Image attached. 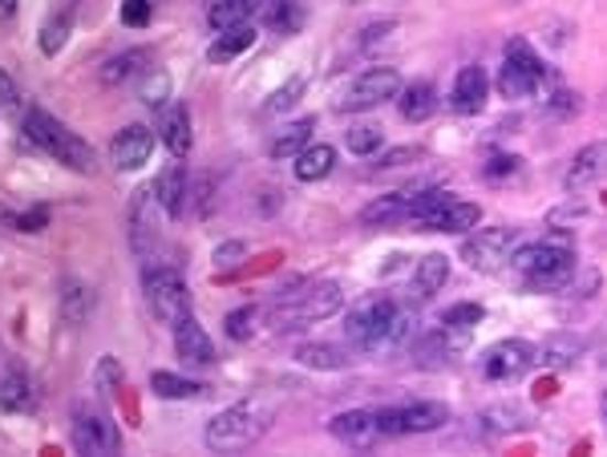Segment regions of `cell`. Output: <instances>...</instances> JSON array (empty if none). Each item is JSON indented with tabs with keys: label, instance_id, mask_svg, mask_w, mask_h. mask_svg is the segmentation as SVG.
<instances>
[{
	"label": "cell",
	"instance_id": "cell-1",
	"mask_svg": "<svg viewBox=\"0 0 607 457\" xmlns=\"http://www.w3.org/2000/svg\"><path fill=\"white\" fill-rule=\"evenodd\" d=\"M272 425V405L268 401H239V405L224 409L219 417L207 425V445H212L215 454H239V449H248L256 445L268 433Z\"/></svg>",
	"mask_w": 607,
	"mask_h": 457
},
{
	"label": "cell",
	"instance_id": "cell-2",
	"mask_svg": "<svg viewBox=\"0 0 607 457\" xmlns=\"http://www.w3.org/2000/svg\"><path fill=\"white\" fill-rule=\"evenodd\" d=\"M25 134L37 142L45 154H53L57 162H65L69 171H94V146L86 138H77L65 122H57L53 113L45 110H29L25 113Z\"/></svg>",
	"mask_w": 607,
	"mask_h": 457
},
{
	"label": "cell",
	"instance_id": "cell-3",
	"mask_svg": "<svg viewBox=\"0 0 607 457\" xmlns=\"http://www.w3.org/2000/svg\"><path fill=\"white\" fill-rule=\"evenodd\" d=\"M510 268L522 275V284L531 287H563L575 272V251L563 248V243H527V248L510 251Z\"/></svg>",
	"mask_w": 607,
	"mask_h": 457
},
{
	"label": "cell",
	"instance_id": "cell-4",
	"mask_svg": "<svg viewBox=\"0 0 607 457\" xmlns=\"http://www.w3.org/2000/svg\"><path fill=\"white\" fill-rule=\"evenodd\" d=\"M345 333L353 345L360 348H377L384 345V340H401V333H405V320H401V312H397L393 300H372V304H365L360 312H353L345 324Z\"/></svg>",
	"mask_w": 607,
	"mask_h": 457
},
{
	"label": "cell",
	"instance_id": "cell-5",
	"mask_svg": "<svg viewBox=\"0 0 607 457\" xmlns=\"http://www.w3.org/2000/svg\"><path fill=\"white\" fill-rule=\"evenodd\" d=\"M381 437H405V433H434L449 421V409L442 401H410V405L372 409Z\"/></svg>",
	"mask_w": 607,
	"mask_h": 457
},
{
	"label": "cell",
	"instance_id": "cell-6",
	"mask_svg": "<svg viewBox=\"0 0 607 457\" xmlns=\"http://www.w3.org/2000/svg\"><path fill=\"white\" fill-rule=\"evenodd\" d=\"M142 287H147V304L150 312L159 316V324H178L183 316H191V287H186V280L174 268H154V272H147V280H142Z\"/></svg>",
	"mask_w": 607,
	"mask_h": 457
},
{
	"label": "cell",
	"instance_id": "cell-7",
	"mask_svg": "<svg viewBox=\"0 0 607 457\" xmlns=\"http://www.w3.org/2000/svg\"><path fill=\"white\" fill-rule=\"evenodd\" d=\"M543 81H546V65L539 62V53H534L527 41H510L507 62L498 69V89H502L507 98H531Z\"/></svg>",
	"mask_w": 607,
	"mask_h": 457
},
{
	"label": "cell",
	"instance_id": "cell-8",
	"mask_svg": "<svg viewBox=\"0 0 607 457\" xmlns=\"http://www.w3.org/2000/svg\"><path fill=\"white\" fill-rule=\"evenodd\" d=\"M69 437H74L77 454H89V457H110L122 449V433H118V425H113L106 413H94V409H77Z\"/></svg>",
	"mask_w": 607,
	"mask_h": 457
},
{
	"label": "cell",
	"instance_id": "cell-9",
	"mask_svg": "<svg viewBox=\"0 0 607 457\" xmlns=\"http://www.w3.org/2000/svg\"><path fill=\"white\" fill-rule=\"evenodd\" d=\"M510 248H514L510 227H483L470 239H462V260L470 263L474 272H498V268H507Z\"/></svg>",
	"mask_w": 607,
	"mask_h": 457
},
{
	"label": "cell",
	"instance_id": "cell-10",
	"mask_svg": "<svg viewBox=\"0 0 607 457\" xmlns=\"http://www.w3.org/2000/svg\"><path fill=\"white\" fill-rule=\"evenodd\" d=\"M539 360V348L527 340H498L483 352V377L486 381H519L522 372H531V364Z\"/></svg>",
	"mask_w": 607,
	"mask_h": 457
},
{
	"label": "cell",
	"instance_id": "cell-11",
	"mask_svg": "<svg viewBox=\"0 0 607 457\" xmlns=\"http://www.w3.org/2000/svg\"><path fill=\"white\" fill-rule=\"evenodd\" d=\"M397 89H401V74L397 69H369V74H360L348 89V98H340V110H372V106H381V101L397 98Z\"/></svg>",
	"mask_w": 607,
	"mask_h": 457
},
{
	"label": "cell",
	"instance_id": "cell-12",
	"mask_svg": "<svg viewBox=\"0 0 607 457\" xmlns=\"http://www.w3.org/2000/svg\"><path fill=\"white\" fill-rule=\"evenodd\" d=\"M328 433H333L340 445H348V449H372V445L381 442L377 417H372L369 409H348V413H336V417L328 421Z\"/></svg>",
	"mask_w": 607,
	"mask_h": 457
},
{
	"label": "cell",
	"instance_id": "cell-13",
	"mask_svg": "<svg viewBox=\"0 0 607 457\" xmlns=\"http://www.w3.org/2000/svg\"><path fill=\"white\" fill-rule=\"evenodd\" d=\"M478 219H483V207H478V203L449 198L446 207L434 210V215H425V219H418L413 227H418V231H442V236H466V231L478 227Z\"/></svg>",
	"mask_w": 607,
	"mask_h": 457
},
{
	"label": "cell",
	"instance_id": "cell-14",
	"mask_svg": "<svg viewBox=\"0 0 607 457\" xmlns=\"http://www.w3.org/2000/svg\"><path fill=\"white\" fill-rule=\"evenodd\" d=\"M150 154H154V134H150L147 126H126V130H118V138H113L110 146V159L118 171H142L150 162Z\"/></svg>",
	"mask_w": 607,
	"mask_h": 457
},
{
	"label": "cell",
	"instance_id": "cell-15",
	"mask_svg": "<svg viewBox=\"0 0 607 457\" xmlns=\"http://www.w3.org/2000/svg\"><path fill=\"white\" fill-rule=\"evenodd\" d=\"M174 352H178L186 364H195V369L215 364V345H212V336L203 333V324L195 320V312L174 324Z\"/></svg>",
	"mask_w": 607,
	"mask_h": 457
},
{
	"label": "cell",
	"instance_id": "cell-16",
	"mask_svg": "<svg viewBox=\"0 0 607 457\" xmlns=\"http://www.w3.org/2000/svg\"><path fill=\"white\" fill-rule=\"evenodd\" d=\"M340 304H345V292H340V284H316L308 287L304 296L292 304V308L284 312L288 320H300V324H312V320H328L333 312H340Z\"/></svg>",
	"mask_w": 607,
	"mask_h": 457
},
{
	"label": "cell",
	"instance_id": "cell-17",
	"mask_svg": "<svg viewBox=\"0 0 607 457\" xmlns=\"http://www.w3.org/2000/svg\"><path fill=\"white\" fill-rule=\"evenodd\" d=\"M486 98H490V77L478 69V65H466L458 77H454V89H449V106L454 113H483Z\"/></svg>",
	"mask_w": 607,
	"mask_h": 457
},
{
	"label": "cell",
	"instance_id": "cell-18",
	"mask_svg": "<svg viewBox=\"0 0 607 457\" xmlns=\"http://www.w3.org/2000/svg\"><path fill=\"white\" fill-rule=\"evenodd\" d=\"M159 198L154 191H138L134 207H130V239H134V251L138 255H147L150 243L159 239Z\"/></svg>",
	"mask_w": 607,
	"mask_h": 457
},
{
	"label": "cell",
	"instance_id": "cell-19",
	"mask_svg": "<svg viewBox=\"0 0 607 457\" xmlns=\"http://www.w3.org/2000/svg\"><path fill=\"white\" fill-rule=\"evenodd\" d=\"M159 134H162V142H166V150H171L174 159H186V154H191L195 134H191V110H186L183 101H174V106L162 110Z\"/></svg>",
	"mask_w": 607,
	"mask_h": 457
},
{
	"label": "cell",
	"instance_id": "cell-20",
	"mask_svg": "<svg viewBox=\"0 0 607 457\" xmlns=\"http://www.w3.org/2000/svg\"><path fill=\"white\" fill-rule=\"evenodd\" d=\"M37 409V389L29 384L25 372H0V413H33Z\"/></svg>",
	"mask_w": 607,
	"mask_h": 457
},
{
	"label": "cell",
	"instance_id": "cell-21",
	"mask_svg": "<svg viewBox=\"0 0 607 457\" xmlns=\"http://www.w3.org/2000/svg\"><path fill=\"white\" fill-rule=\"evenodd\" d=\"M154 198H159V207L166 219H178L186 207V171L183 162H171L166 171L159 174V183H154Z\"/></svg>",
	"mask_w": 607,
	"mask_h": 457
},
{
	"label": "cell",
	"instance_id": "cell-22",
	"mask_svg": "<svg viewBox=\"0 0 607 457\" xmlns=\"http://www.w3.org/2000/svg\"><path fill=\"white\" fill-rule=\"evenodd\" d=\"M397 110L405 122H425L430 113L437 110V94L430 81H413V86H401L397 89Z\"/></svg>",
	"mask_w": 607,
	"mask_h": 457
},
{
	"label": "cell",
	"instance_id": "cell-23",
	"mask_svg": "<svg viewBox=\"0 0 607 457\" xmlns=\"http://www.w3.org/2000/svg\"><path fill=\"white\" fill-rule=\"evenodd\" d=\"M263 0H207V25L219 33V29L231 25H248L251 17L260 13Z\"/></svg>",
	"mask_w": 607,
	"mask_h": 457
},
{
	"label": "cell",
	"instance_id": "cell-24",
	"mask_svg": "<svg viewBox=\"0 0 607 457\" xmlns=\"http://www.w3.org/2000/svg\"><path fill=\"white\" fill-rule=\"evenodd\" d=\"M599 174H604V146L592 142V146H583L579 154L571 159V171L563 174V186H567V191H583V186H592Z\"/></svg>",
	"mask_w": 607,
	"mask_h": 457
},
{
	"label": "cell",
	"instance_id": "cell-25",
	"mask_svg": "<svg viewBox=\"0 0 607 457\" xmlns=\"http://www.w3.org/2000/svg\"><path fill=\"white\" fill-rule=\"evenodd\" d=\"M336 166V150L324 146V142H308V146L296 154V178L300 183H321L328 178Z\"/></svg>",
	"mask_w": 607,
	"mask_h": 457
},
{
	"label": "cell",
	"instance_id": "cell-26",
	"mask_svg": "<svg viewBox=\"0 0 607 457\" xmlns=\"http://www.w3.org/2000/svg\"><path fill=\"white\" fill-rule=\"evenodd\" d=\"M251 45H256V29L248 25H231V29H219L215 33V45H212V62L224 65L231 62V57H239V53H248Z\"/></svg>",
	"mask_w": 607,
	"mask_h": 457
},
{
	"label": "cell",
	"instance_id": "cell-27",
	"mask_svg": "<svg viewBox=\"0 0 607 457\" xmlns=\"http://www.w3.org/2000/svg\"><path fill=\"white\" fill-rule=\"evenodd\" d=\"M260 13L263 21H268V29H275V33H296V29L304 25L300 0H263Z\"/></svg>",
	"mask_w": 607,
	"mask_h": 457
},
{
	"label": "cell",
	"instance_id": "cell-28",
	"mask_svg": "<svg viewBox=\"0 0 607 457\" xmlns=\"http://www.w3.org/2000/svg\"><path fill=\"white\" fill-rule=\"evenodd\" d=\"M94 312V287L82 280H65L62 284V316L69 324H82Z\"/></svg>",
	"mask_w": 607,
	"mask_h": 457
},
{
	"label": "cell",
	"instance_id": "cell-29",
	"mask_svg": "<svg viewBox=\"0 0 607 457\" xmlns=\"http://www.w3.org/2000/svg\"><path fill=\"white\" fill-rule=\"evenodd\" d=\"M150 389L162 396V401H191V396L203 393V384L191 381V377H178V372H166L159 369L154 377H150Z\"/></svg>",
	"mask_w": 607,
	"mask_h": 457
},
{
	"label": "cell",
	"instance_id": "cell-30",
	"mask_svg": "<svg viewBox=\"0 0 607 457\" xmlns=\"http://www.w3.org/2000/svg\"><path fill=\"white\" fill-rule=\"evenodd\" d=\"M312 130H316V122H312V118H300V122L284 126V130L275 134V142H272V154H275V159H296L300 150L312 142Z\"/></svg>",
	"mask_w": 607,
	"mask_h": 457
},
{
	"label": "cell",
	"instance_id": "cell-31",
	"mask_svg": "<svg viewBox=\"0 0 607 457\" xmlns=\"http://www.w3.org/2000/svg\"><path fill=\"white\" fill-rule=\"evenodd\" d=\"M296 360L304 364V369H324V372H336V369H345L348 357H345V348H336V345H300L296 348Z\"/></svg>",
	"mask_w": 607,
	"mask_h": 457
},
{
	"label": "cell",
	"instance_id": "cell-32",
	"mask_svg": "<svg viewBox=\"0 0 607 457\" xmlns=\"http://www.w3.org/2000/svg\"><path fill=\"white\" fill-rule=\"evenodd\" d=\"M405 219V191H397V195H381L377 203L360 210V222H369V227H389V222H401Z\"/></svg>",
	"mask_w": 607,
	"mask_h": 457
},
{
	"label": "cell",
	"instance_id": "cell-33",
	"mask_svg": "<svg viewBox=\"0 0 607 457\" xmlns=\"http://www.w3.org/2000/svg\"><path fill=\"white\" fill-rule=\"evenodd\" d=\"M147 53L142 50H130V53H118V57H110V62L101 65V81L106 86H122V81H130L134 74H142L147 69Z\"/></svg>",
	"mask_w": 607,
	"mask_h": 457
},
{
	"label": "cell",
	"instance_id": "cell-34",
	"mask_svg": "<svg viewBox=\"0 0 607 457\" xmlns=\"http://www.w3.org/2000/svg\"><path fill=\"white\" fill-rule=\"evenodd\" d=\"M446 284H449V260L446 255H425V260L418 263V287H422V296H437Z\"/></svg>",
	"mask_w": 607,
	"mask_h": 457
},
{
	"label": "cell",
	"instance_id": "cell-35",
	"mask_svg": "<svg viewBox=\"0 0 607 457\" xmlns=\"http://www.w3.org/2000/svg\"><path fill=\"white\" fill-rule=\"evenodd\" d=\"M345 146L353 150V154H360V159H365V154H377V150L384 146V130L372 122H357L345 134Z\"/></svg>",
	"mask_w": 607,
	"mask_h": 457
},
{
	"label": "cell",
	"instance_id": "cell-36",
	"mask_svg": "<svg viewBox=\"0 0 607 457\" xmlns=\"http://www.w3.org/2000/svg\"><path fill=\"white\" fill-rule=\"evenodd\" d=\"M69 25H74V13H69V9L57 13L53 21H45V29H41V53H45V57H53V53L65 50V41H69Z\"/></svg>",
	"mask_w": 607,
	"mask_h": 457
},
{
	"label": "cell",
	"instance_id": "cell-37",
	"mask_svg": "<svg viewBox=\"0 0 607 457\" xmlns=\"http://www.w3.org/2000/svg\"><path fill=\"white\" fill-rule=\"evenodd\" d=\"M483 316H486V308L483 304H454V308H446L442 312V324H449V328H478L483 324Z\"/></svg>",
	"mask_w": 607,
	"mask_h": 457
},
{
	"label": "cell",
	"instance_id": "cell-38",
	"mask_svg": "<svg viewBox=\"0 0 607 457\" xmlns=\"http://www.w3.org/2000/svg\"><path fill=\"white\" fill-rule=\"evenodd\" d=\"M256 333V308H236L227 316V336L231 340H248Z\"/></svg>",
	"mask_w": 607,
	"mask_h": 457
},
{
	"label": "cell",
	"instance_id": "cell-39",
	"mask_svg": "<svg viewBox=\"0 0 607 457\" xmlns=\"http://www.w3.org/2000/svg\"><path fill=\"white\" fill-rule=\"evenodd\" d=\"M0 113L4 118H17L21 113V89H17V81L4 69H0Z\"/></svg>",
	"mask_w": 607,
	"mask_h": 457
},
{
	"label": "cell",
	"instance_id": "cell-40",
	"mask_svg": "<svg viewBox=\"0 0 607 457\" xmlns=\"http://www.w3.org/2000/svg\"><path fill=\"white\" fill-rule=\"evenodd\" d=\"M150 17H154V4H150V0H122V25L142 29L150 25Z\"/></svg>",
	"mask_w": 607,
	"mask_h": 457
},
{
	"label": "cell",
	"instance_id": "cell-41",
	"mask_svg": "<svg viewBox=\"0 0 607 457\" xmlns=\"http://www.w3.org/2000/svg\"><path fill=\"white\" fill-rule=\"evenodd\" d=\"M300 94H304V77H292L284 89H275L272 94V101H268V110L272 113H280V110H292L300 101Z\"/></svg>",
	"mask_w": 607,
	"mask_h": 457
},
{
	"label": "cell",
	"instance_id": "cell-42",
	"mask_svg": "<svg viewBox=\"0 0 607 457\" xmlns=\"http://www.w3.org/2000/svg\"><path fill=\"white\" fill-rule=\"evenodd\" d=\"M514 174H519V159H514V154H507V159L498 154V159L486 162V178H490V183H502V178H514Z\"/></svg>",
	"mask_w": 607,
	"mask_h": 457
},
{
	"label": "cell",
	"instance_id": "cell-43",
	"mask_svg": "<svg viewBox=\"0 0 607 457\" xmlns=\"http://www.w3.org/2000/svg\"><path fill=\"white\" fill-rule=\"evenodd\" d=\"M118 384H122V369H118V364H113V360L106 357V360L98 364V389H101L106 396H110L113 389H118Z\"/></svg>",
	"mask_w": 607,
	"mask_h": 457
},
{
	"label": "cell",
	"instance_id": "cell-44",
	"mask_svg": "<svg viewBox=\"0 0 607 457\" xmlns=\"http://www.w3.org/2000/svg\"><path fill=\"white\" fill-rule=\"evenodd\" d=\"M17 231H45V222H50V210L37 207V210H25V215H13Z\"/></svg>",
	"mask_w": 607,
	"mask_h": 457
},
{
	"label": "cell",
	"instance_id": "cell-45",
	"mask_svg": "<svg viewBox=\"0 0 607 457\" xmlns=\"http://www.w3.org/2000/svg\"><path fill=\"white\" fill-rule=\"evenodd\" d=\"M171 89V81H166V74H154V81H142V101L147 106H162V94Z\"/></svg>",
	"mask_w": 607,
	"mask_h": 457
},
{
	"label": "cell",
	"instance_id": "cell-46",
	"mask_svg": "<svg viewBox=\"0 0 607 457\" xmlns=\"http://www.w3.org/2000/svg\"><path fill=\"white\" fill-rule=\"evenodd\" d=\"M243 255H248L243 243H224V248H215V263H219V268H236Z\"/></svg>",
	"mask_w": 607,
	"mask_h": 457
},
{
	"label": "cell",
	"instance_id": "cell-47",
	"mask_svg": "<svg viewBox=\"0 0 607 457\" xmlns=\"http://www.w3.org/2000/svg\"><path fill=\"white\" fill-rule=\"evenodd\" d=\"M405 159H418V150H393V154L384 159V166H397V162H405Z\"/></svg>",
	"mask_w": 607,
	"mask_h": 457
},
{
	"label": "cell",
	"instance_id": "cell-48",
	"mask_svg": "<svg viewBox=\"0 0 607 457\" xmlns=\"http://www.w3.org/2000/svg\"><path fill=\"white\" fill-rule=\"evenodd\" d=\"M17 13V0H0V17H13Z\"/></svg>",
	"mask_w": 607,
	"mask_h": 457
}]
</instances>
